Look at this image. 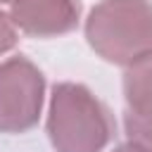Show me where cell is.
I'll return each mask as SVG.
<instances>
[{"label": "cell", "instance_id": "cell-3", "mask_svg": "<svg viewBox=\"0 0 152 152\" xmlns=\"http://www.w3.org/2000/svg\"><path fill=\"white\" fill-rule=\"evenodd\" d=\"M45 76L26 57L0 64V133H24L38 124Z\"/></svg>", "mask_w": 152, "mask_h": 152}, {"label": "cell", "instance_id": "cell-4", "mask_svg": "<svg viewBox=\"0 0 152 152\" xmlns=\"http://www.w3.org/2000/svg\"><path fill=\"white\" fill-rule=\"evenodd\" d=\"M10 19L33 38H52L76 28L81 19L78 0H12Z\"/></svg>", "mask_w": 152, "mask_h": 152}, {"label": "cell", "instance_id": "cell-8", "mask_svg": "<svg viewBox=\"0 0 152 152\" xmlns=\"http://www.w3.org/2000/svg\"><path fill=\"white\" fill-rule=\"evenodd\" d=\"M112 152H147V150H142V147H138L135 142L128 140V142H124V145H116Z\"/></svg>", "mask_w": 152, "mask_h": 152}, {"label": "cell", "instance_id": "cell-9", "mask_svg": "<svg viewBox=\"0 0 152 152\" xmlns=\"http://www.w3.org/2000/svg\"><path fill=\"white\" fill-rule=\"evenodd\" d=\"M0 2H12V0H0Z\"/></svg>", "mask_w": 152, "mask_h": 152}, {"label": "cell", "instance_id": "cell-5", "mask_svg": "<svg viewBox=\"0 0 152 152\" xmlns=\"http://www.w3.org/2000/svg\"><path fill=\"white\" fill-rule=\"evenodd\" d=\"M124 97H126V104L152 102V52L138 57L126 66Z\"/></svg>", "mask_w": 152, "mask_h": 152}, {"label": "cell", "instance_id": "cell-1", "mask_svg": "<svg viewBox=\"0 0 152 152\" xmlns=\"http://www.w3.org/2000/svg\"><path fill=\"white\" fill-rule=\"evenodd\" d=\"M114 135L109 109L81 83H57L50 97L48 138L57 152H102Z\"/></svg>", "mask_w": 152, "mask_h": 152}, {"label": "cell", "instance_id": "cell-2", "mask_svg": "<svg viewBox=\"0 0 152 152\" xmlns=\"http://www.w3.org/2000/svg\"><path fill=\"white\" fill-rule=\"evenodd\" d=\"M88 45L107 62L128 66L152 52V2L102 0L86 19Z\"/></svg>", "mask_w": 152, "mask_h": 152}, {"label": "cell", "instance_id": "cell-6", "mask_svg": "<svg viewBox=\"0 0 152 152\" xmlns=\"http://www.w3.org/2000/svg\"><path fill=\"white\" fill-rule=\"evenodd\" d=\"M124 128H126V135L131 142L152 152V102L126 104Z\"/></svg>", "mask_w": 152, "mask_h": 152}, {"label": "cell", "instance_id": "cell-7", "mask_svg": "<svg viewBox=\"0 0 152 152\" xmlns=\"http://www.w3.org/2000/svg\"><path fill=\"white\" fill-rule=\"evenodd\" d=\"M14 45H17V28L10 19V14H5L0 10V55L10 52Z\"/></svg>", "mask_w": 152, "mask_h": 152}]
</instances>
